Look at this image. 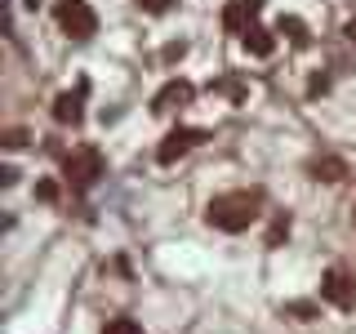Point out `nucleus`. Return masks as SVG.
I'll list each match as a JSON object with an SVG mask.
<instances>
[{
  "label": "nucleus",
  "mask_w": 356,
  "mask_h": 334,
  "mask_svg": "<svg viewBox=\"0 0 356 334\" xmlns=\"http://www.w3.org/2000/svg\"><path fill=\"white\" fill-rule=\"evenodd\" d=\"M58 27L72 40H89L98 31V14L89 9V0H58Z\"/></svg>",
  "instance_id": "obj_3"
},
{
  "label": "nucleus",
  "mask_w": 356,
  "mask_h": 334,
  "mask_svg": "<svg viewBox=\"0 0 356 334\" xmlns=\"http://www.w3.org/2000/svg\"><path fill=\"white\" fill-rule=\"evenodd\" d=\"M103 334H147V330H143L138 321H125V317H120V321H111V326H107Z\"/></svg>",
  "instance_id": "obj_12"
},
{
  "label": "nucleus",
  "mask_w": 356,
  "mask_h": 334,
  "mask_svg": "<svg viewBox=\"0 0 356 334\" xmlns=\"http://www.w3.org/2000/svg\"><path fill=\"white\" fill-rule=\"evenodd\" d=\"M63 174H67V183H72L76 192H89V187L103 178V156H98V148H76L67 156Z\"/></svg>",
  "instance_id": "obj_2"
},
{
  "label": "nucleus",
  "mask_w": 356,
  "mask_h": 334,
  "mask_svg": "<svg viewBox=\"0 0 356 334\" xmlns=\"http://www.w3.org/2000/svg\"><path fill=\"white\" fill-rule=\"evenodd\" d=\"M316 178H325V183H339V178H348V165L343 161H334V156H321V161H312L307 165Z\"/></svg>",
  "instance_id": "obj_10"
},
{
  "label": "nucleus",
  "mask_w": 356,
  "mask_h": 334,
  "mask_svg": "<svg viewBox=\"0 0 356 334\" xmlns=\"http://www.w3.org/2000/svg\"><path fill=\"white\" fill-rule=\"evenodd\" d=\"M281 36H289L294 45H307V27L298 18H281Z\"/></svg>",
  "instance_id": "obj_11"
},
{
  "label": "nucleus",
  "mask_w": 356,
  "mask_h": 334,
  "mask_svg": "<svg viewBox=\"0 0 356 334\" xmlns=\"http://www.w3.org/2000/svg\"><path fill=\"white\" fill-rule=\"evenodd\" d=\"M81 103H85V85L72 89V94H58V98H54V120L76 125V120H81Z\"/></svg>",
  "instance_id": "obj_8"
},
{
  "label": "nucleus",
  "mask_w": 356,
  "mask_h": 334,
  "mask_svg": "<svg viewBox=\"0 0 356 334\" xmlns=\"http://www.w3.org/2000/svg\"><path fill=\"white\" fill-rule=\"evenodd\" d=\"M192 94H196V89L187 85V81H170L161 94L152 98V111H156V116H165V111H174V107H187V103H192Z\"/></svg>",
  "instance_id": "obj_7"
},
{
  "label": "nucleus",
  "mask_w": 356,
  "mask_h": 334,
  "mask_svg": "<svg viewBox=\"0 0 356 334\" xmlns=\"http://www.w3.org/2000/svg\"><path fill=\"white\" fill-rule=\"evenodd\" d=\"M259 9H263V0H232V5L222 9V27L236 31V36H245V31L259 22Z\"/></svg>",
  "instance_id": "obj_6"
},
{
  "label": "nucleus",
  "mask_w": 356,
  "mask_h": 334,
  "mask_svg": "<svg viewBox=\"0 0 356 334\" xmlns=\"http://www.w3.org/2000/svg\"><path fill=\"white\" fill-rule=\"evenodd\" d=\"M321 294H325L334 308H356V281L343 272V267H330V272H325V281H321Z\"/></svg>",
  "instance_id": "obj_5"
},
{
  "label": "nucleus",
  "mask_w": 356,
  "mask_h": 334,
  "mask_svg": "<svg viewBox=\"0 0 356 334\" xmlns=\"http://www.w3.org/2000/svg\"><path fill=\"white\" fill-rule=\"evenodd\" d=\"M147 14H165V9H174V0H138Z\"/></svg>",
  "instance_id": "obj_13"
},
{
  "label": "nucleus",
  "mask_w": 356,
  "mask_h": 334,
  "mask_svg": "<svg viewBox=\"0 0 356 334\" xmlns=\"http://www.w3.org/2000/svg\"><path fill=\"white\" fill-rule=\"evenodd\" d=\"M22 138H27L22 129H9V134H5V148H22Z\"/></svg>",
  "instance_id": "obj_14"
},
{
  "label": "nucleus",
  "mask_w": 356,
  "mask_h": 334,
  "mask_svg": "<svg viewBox=\"0 0 356 334\" xmlns=\"http://www.w3.org/2000/svg\"><path fill=\"white\" fill-rule=\"evenodd\" d=\"M245 49H250V54H259V58H267V54H272L276 49V40H272V31H267V27H259V22H254V27L250 31H245Z\"/></svg>",
  "instance_id": "obj_9"
},
{
  "label": "nucleus",
  "mask_w": 356,
  "mask_h": 334,
  "mask_svg": "<svg viewBox=\"0 0 356 334\" xmlns=\"http://www.w3.org/2000/svg\"><path fill=\"white\" fill-rule=\"evenodd\" d=\"M259 214H263V192H259V187L222 192V196L209 200V209H205L209 228H218V232H245Z\"/></svg>",
  "instance_id": "obj_1"
},
{
  "label": "nucleus",
  "mask_w": 356,
  "mask_h": 334,
  "mask_svg": "<svg viewBox=\"0 0 356 334\" xmlns=\"http://www.w3.org/2000/svg\"><path fill=\"white\" fill-rule=\"evenodd\" d=\"M205 138H209V134H205V129H192V125L170 129V134H165V143L156 148V156H161V161L170 165V161H178V156H187V152L196 148V143H205Z\"/></svg>",
  "instance_id": "obj_4"
}]
</instances>
